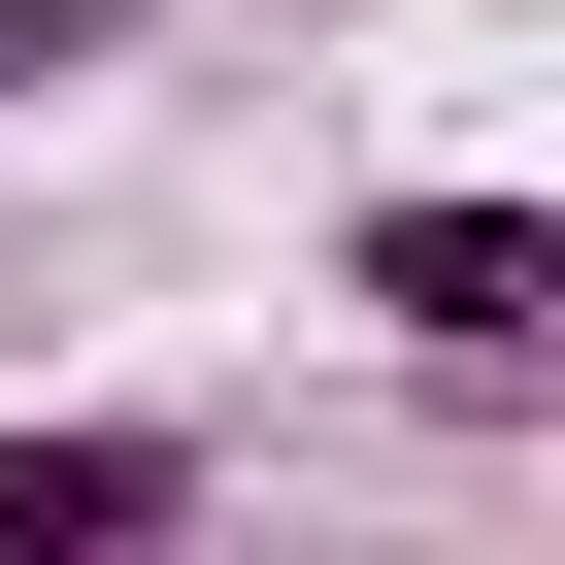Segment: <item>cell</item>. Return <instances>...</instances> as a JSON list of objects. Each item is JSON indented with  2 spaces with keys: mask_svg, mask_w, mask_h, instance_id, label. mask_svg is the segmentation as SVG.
<instances>
[{
  "mask_svg": "<svg viewBox=\"0 0 565 565\" xmlns=\"http://www.w3.org/2000/svg\"><path fill=\"white\" fill-rule=\"evenodd\" d=\"M366 300H399L433 366H532V333H565V233H532V200H366Z\"/></svg>",
  "mask_w": 565,
  "mask_h": 565,
  "instance_id": "obj_1",
  "label": "cell"
},
{
  "mask_svg": "<svg viewBox=\"0 0 565 565\" xmlns=\"http://www.w3.org/2000/svg\"><path fill=\"white\" fill-rule=\"evenodd\" d=\"M167 0H0V100H67V67H134Z\"/></svg>",
  "mask_w": 565,
  "mask_h": 565,
  "instance_id": "obj_3",
  "label": "cell"
},
{
  "mask_svg": "<svg viewBox=\"0 0 565 565\" xmlns=\"http://www.w3.org/2000/svg\"><path fill=\"white\" fill-rule=\"evenodd\" d=\"M200 532V433H0V565H134Z\"/></svg>",
  "mask_w": 565,
  "mask_h": 565,
  "instance_id": "obj_2",
  "label": "cell"
}]
</instances>
